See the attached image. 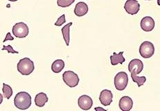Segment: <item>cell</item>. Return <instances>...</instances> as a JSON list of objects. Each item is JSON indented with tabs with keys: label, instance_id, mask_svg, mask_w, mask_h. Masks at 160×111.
I'll return each instance as SVG.
<instances>
[{
	"label": "cell",
	"instance_id": "6da1fadb",
	"mask_svg": "<svg viewBox=\"0 0 160 111\" xmlns=\"http://www.w3.org/2000/svg\"><path fill=\"white\" fill-rule=\"evenodd\" d=\"M14 104L17 108L27 110L31 106V97L27 92H20L14 99Z\"/></svg>",
	"mask_w": 160,
	"mask_h": 111
},
{
	"label": "cell",
	"instance_id": "7a4b0ae2",
	"mask_svg": "<svg viewBox=\"0 0 160 111\" xmlns=\"http://www.w3.org/2000/svg\"><path fill=\"white\" fill-rule=\"evenodd\" d=\"M17 68L20 74L24 76H28L34 71V63L30 58H24L19 61Z\"/></svg>",
	"mask_w": 160,
	"mask_h": 111
},
{
	"label": "cell",
	"instance_id": "3957f363",
	"mask_svg": "<svg viewBox=\"0 0 160 111\" xmlns=\"http://www.w3.org/2000/svg\"><path fill=\"white\" fill-rule=\"evenodd\" d=\"M114 86L117 90L122 91L126 88L128 83V76L126 72H121L114 77Z\"/></svg>",
	"mask_w": 160,
	"mask_h": 111
},
{
	"label": "cell",
	"instance_id": "277c9868",
	"mask_svg": "<svg viewBox=\"0 0 160 111\" xmlns=\"http://www.w3.org/2000/svg\"><path fill=\"white\" fill-rule=\"evenodd\" d=\"M12 32L18 38H24L28 36L29 29H28L27 24H25L24 22H18L12 27Z\"/></svg>",
	"mask_w": 160,
	"mask_h": 111
},
{
	"label": "cell",
	"instance_id": "5b68a950",
	"mask_svg": "<svg viewBox=\"0 0 160 111\" xmlns=\"http://www.w3.org/2000/svg\"><path fill=\"white\" fill-rule=\"evenodd\" d=\"M62 79L67 85H68L70 88H75L77 86L79 83V77L73 71H66L63 73Z\"/></svg>",
	"mask_w": 160,
	"mask_h": 111
},
{
	"label": "cell",
	"instance_id": "8992f818",
	"mask_svg": "<svg viewBox=\"0 0 160 111\" xmlns=\"http://www.w3.org/2000/svg\"><path fill=\"white\" fill-rule=\"evenodd\" d=\"M155 53L154 44L149 41H144L139 47V53L144 58H149L152 57Z\"/></svg>",
	"mask_w": 160,
	"mask_h": 111
},
{
	"label": "cell",
	"instance_id": "52a82bcc",
	"mask_svg": "<svg viewBox=\"0 0 160 111\" xmlns=\"http://www.w3.org/2000/svg\"><path fill=\"white\" fill-rule=\"evenodd\" d=\"M143 69V63L139 59L134 58L128 65V70L131 73V77L140 74Z\"/></svg>",
	"mask_w": 160,
	"mask_h": 111
},
{
	"label": "cell",
	"instance_id": "ba28073f",
	"mask_svg": "<svg viewBox=\"0 0 160 111\" xmlns=\"http://www.w3.org/2000/svg\"><path fill=\"white\" fill-rule=\"evenodd\" d=\"M124 9L130 15H136L140 9V4L137 0H127L124 4Z\"/></svg>",
	"mask_w": 160,
	"mask_h": 111
},
{
	"label": "cell",
	"instance_id": "9c48e42d",
	"mask_svg": "<svg viewBox=\"0 0 160 111\" xmlns=\"http://www.w3.org/2000/svg\"><path fill=\"white\" fill-rule=\"evenodd\" d=\"M140 26L143 31H146V32H149V31H151L154 29L155 22L152 17L146 16L141 20Z\"/></svg>",
	"mask_w": 160,
	"mask_h": 111
},
{
	"label": "cell",
	"instance_id": "30bf717a",
	"mask_svg": "<svg viewBox=\"0 0 160 111\" xmlns=\"http://www.w3.org/2000/svg\"><path fill=\"white\" fill-rule=\"evenodd\" d=\"M78 106L83 110H88L93 106V100L88 95H82L78 99Z\"/></svg>",
	"mask_w": 160,
	"mask_h": 111
},
{
	"label": "cell",
	"instance_id": "8fae6325",
	"mask_svg": "<svg viewBox=\"0 0 160 111\" xmlns=\"http://www.w3.org/2000/svg\"><path fill=\"white\" fill-rule=\"evenodd\" d=\"M113 94L112 91L109 90H103L99 95V100L103 106H108L112 102Z\"/></svg>",
	"mask_w": 160,
	"mask_h": 111
},
{
	"label": "cell",
	"instance_id": "7c38bea8",
	"mask_svg": "<svg viewBox=\"0 0 160 111\" xmlns=\"http://www.w3.org/2000/svg\"><path fill=\"white\" fill-rule=\"evenodd\" d=\"M119 106L122 111H129L132 108L133 101L130 97L124 96L119 100Z\"/></svg>",
	"mask_w": 160,
	"mask_h": 111
},
{
	"label": "cell",
	"instance_id": "4fadbf2b",
	"mask_svg": "<svg viewBox=\"0 0 160 111\" xmlns=\"http://www.w3.org/2000/svg\"><path fill=\"white\" fill-rule=\"evenodd\" d=\"M88 6L85 2H78L74 8V13L77 17H82L88 13Z\"/></svg>",
	"mask_w": 160,
	"mask_h": 111
},
{
	"label": "cell",
	"instance_id": "5bb4252c",
	"mask_svg": "<svg viewBox=\"0 0 160 111\" xmlns=\"http://www.w3.org/2000/svg\"><path fill=\"white\" fill-rule=\"evenodd\" d=\"M123 52H121L119 53H113L112 56H110V62L112 65H117L118 64H123L126 61V59L123 56Z\"/></svg>",
	"mask_w": 160,
	"mask_h": 111
},
{
	"label": "cell",
	"instance_id": "9a60e30c",
	"mask_svg": "<svg viewBox=\"0 0 160 111\" xmlns=\"http://www.w3.org/2000/svg\"><path fill=\"white\" fill-rule=\"evenodd\" d=\"M48 100L49 99H48L47 95L45 93H40L36 95V98H35V103L38 107H43Z\"/></svg>",
	"mask_w": 160,
	"mask_h": 111
},
{
	"label": "cell",
	"instance_id": "2e32d148",
	"mask_svg": "<svg viewBox=\"0 0 160 111\" xmlns=\"http://www.w3.org/2000/svg\"><path fill=\"white\" fill-rule=\"evenodd\" d=\"M73 24L72 22H69V23L67 24L65 27L62 28L61 31L62 33V36L64 40L66 43L67 46L69 45V42H70V27H71L72 25Z\"/></svg>",
	"mask_w": 160,
	"mask_h": 111
},
{
	"label": "cell",
	"instance_id": "e0dca14e",
	"mask_svg": "<svg viewBox=\"0 0 160 111\" xmlns=\"http://www.w3.org/2000/svg\"><path fill=\"white\" fill-rule=\"evenodd\" d=\"M65 62L61 59H58L52 63V69L54 73H60L65 68Z\"/></svg>",
	"mask_w": 160,
	"mask_h": 111
},
{
	"label": "cell",
	"instance_id": "ac0fdd59",
	"mask_svg": "<svg viewBox=\"0 0 160 111\" xmlns=\"http://www.w3.org/2000/svg\"><path fill=\"white\" fill-rule=\"evenodd\" d=\"M2 92L4 94V96L7 99H9L11 97L12 95V88L6 83H3V88H2Z\"/></svg>",
	"mask_w": 160,
	"mask_h": 111
},
{
	"label": "cell",
	"instance_id": "d6986e66",
	"mask_svg": "<svg viewBox=\"0 0 160 111\" xmlns=\"http://www.w3.org/2000/svg\"><path fill=\"white\" fill-rule=\"evenodd\" d=\"M74 2L75 0H57V4L60 7L66 8L71 6Z\"/></svg>",
	"mask_w": 160,
	"mask_h": 111
},
{
	"label": "cell",
	"instance_id": "ffe728a7",
	"mask_svg": "<svg viewBox=\"0 0 160 111\" xmlns=\"http://www.w3.org/2000/svg\"><path fill=\"white\" fill-rule=\"evenodd\" d=\"M65 21H66L65 20V15L63 14L58 19L56 22H55V26H57V27L62 26L63 24L65 23Z\"/></svg>",
	"mask_w": 160,
	"mask_h": 111
},
{
	"label": "cell",
	"instance_id": "44dd1931",
	"mask_svg": "<svg viewBox=\"0 0 160 111\" xmlns=\"http://www.w3.org/2000/svg\"><path fill=\"white\" fill-rule=\"evenodd\" d=\"M2 51H5L6 50L8 53H18V52H17V51H15L13 49V48H12V46L11 45H8V46H4V47H3Z\"/></svg>",
	"mask_w": 160,
	"mask_h": 111
},
{
	"label": "cell",
	"instance_id": "7402d4cb",
	"mask_svg": "<svg viewBox=\"0 0 160 111\" xmlns=\"http://www.w3.org/2000/svg\"><path fill=\"white\" fill-rule=\"evenodd\" d=\"M14 40L13 37H12L11 35V33L8 32V33H7V35H6L5 39L4 40V43H5L6 41H7V40Z\"/></svg>",
	"mask_w": 160,
	"mask_h": 111
},
{
	"label": "cell",
	"instance_id": "603a6c76",
	"mask_svg": "<svg viewBox=\"0 0 160 111\" xmlns=\"http://www.w3.org/2000/svg\"><path fill=\"white\" fill-rule=\"evenodd\" d=\"M95 110H105L106 111V110H105L103 108H101V107H98V108H95Z\"/></svg>",
	"mask_w": 160,
	"mask_h": 111
},
{
	"label": "cell",
	"instance_id": "cb8c5ba5",
	"mask_svg": "<svg viewBox=\"0 0 160 111\" xmlns=\"http://www.w3.org/2000/svg\"><path fill=\"white\" fill-rule=\"evenodd\" d=\"M158 4L160 6V0H158Z\"/></svg>",
	"mask_w": 160,
	"mask_h": 111
},
{
	"label": "cell",
	"instance_id": "d4e9b609",
	"mask_svg": "<svg viewBox=\"0 0 160 111\" xmlns=\"http://www.w3.org/2000/svg\"><path fill=\"white\" fill-rule=\"evenodd\" d=\"M8 1H10V2H16V1H18V0H8Z\"/></svg>",
	"mask_w": 160,
	"mask_h": 111
},
{
	"label": "cell",
	"instance_id": "484cf974",
	"mask_svg": "<svg viewBox=\"0 0 160 111\" xmlns=\"http://www.w3.org/2000/svg\"><path fill=\"white\" fill-rule=\"evenodd\" d=\"M2 102V95L1 94V103Z\"/></svg>",
	"mask_w": 160,
	"mask_h": 111
},
{
	"label": "cell",
	"instance_id": "4316f807",
	"mask_svg": "<svg viewBox=\"0 0 160 111\" xmlns=\"http://www.w3.org/2000/svg\"><path fill=\"white\" fill-rule=\"evenodd\" d=\"M148 1H150V0H148Z\"/></svg>",
	"mask_w": 160,
	"mask_h": 111
}]
</instances>
